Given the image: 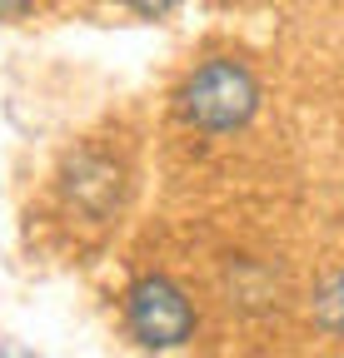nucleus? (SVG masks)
Instances as JSON below:
<instances>
[{
  "label": "nucleus",
  "instance_id": "1",
  "mask_svg": "<svg viewBox=\"0 0 344 358\" xmlns=\"http://www.w3.org/2000/svg\"><path fill=\"white\" fill-rule=\"evenodd\" d=\"M260 100H265L260 75H254L245 60L209 55L180 80L175 115L200 134H235V129H245L254 115H260Z\"/></svg>",
  "mask_w": 344,
  "mask_h": 358
},
{
  "label": "nucleus",
  "instance_id": "2",
  "mask_svg": "<svg viewBox=\"0 0 344 358\" xmlns=\"http://www.w3.org/2000/svg\"><path fill=\"white\" fill-rule=\"evenodd\" d=\"M125 329L140 348H180L195 338L200 313L170 274H145L125 294Z\"/></svg>",
  "mask_w": 344,
  "mask_h": 358
},
{
  "label": "nucleus",
  "instance_id": "3",
  "mask_svg": "<svg viewBox=\"0 0 344 358\" xmlns=\"http://www.w3.org/2000/svg\"><path fill=\"white\" fill-rule=\"evenodd\" d=\"M120 189H125V174H120V164H115L110 155H100V150L75 155L70 169H65V179H60L65 204H70L75 214H85V219H110L115 204H120Z\"/></svg>",
  "mask_w": 344,
  "mask_h": 358
},
{
  "label": "nucleus",
  "instance_id": "4",
  "mask_svg": "<svg viewBox=\"0 0 344 358\" xmlns=\"http://www.w3.org/2000/svg\"><path fill=\"white\" fill-rule=\"evenodd\" d=\"M310 313H315V324H319L324 334L344 338V268H339V274H329V279L315 289Z\"/></svg>",
  "mask_w": 344,
  "mask_h": 358
},
{
  "label": "nucleus",
  "instance_id": "5",
  "mask_svg": "<svg viewBox=\"0 0 344 358\" xmlns=\"http://www.w3.org/2000/svg\"><path fill=\"white\" fill-rule=\"evenodd\" d=\"M125 10H135V15H145V20H160V15H170V10H180L185 0H120Z\"/></svg>",
  "mask_w": 344,
  "mask_h": 358
},
{
  "label": "nucleus",
  "instance_id": "6",
  "mask_svg": "<svg viewBox=\"0 0 344 358\" xmlns=\"http://www.w3.org/2000/svg\"><path fill=\"white\" fill-rule=\"evenodd\" d=\"M35 10V0H0V20H20Z\"/></svg>",
  "mask_w": 344,
  "mask_h": 358
}]
</instances>
